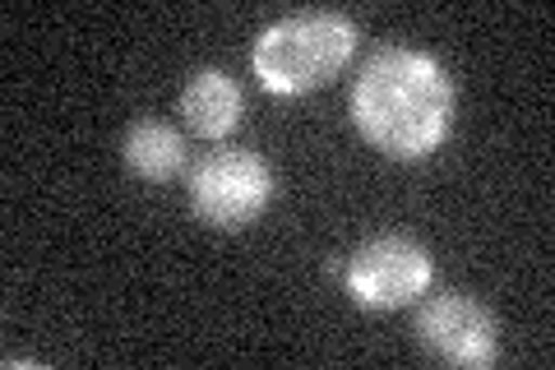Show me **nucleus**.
Masks as SVG:
<instances>
[{
  "instance_id": "nucleus-1",
  "label": "nucleus",
  "mask_w": 555,
  "mask_h": 370,
  "mask_svg": "<svg viewBox=\"0 0 555 370\" xmlns=\"http://www.w3.org/2000/svg\"><path fill=\"white\" fill-rule=\"evenodd\" d=\"M357 130L389 157H426L440 149L454 116V84L426 51L385 47L361 65L352 84Z\"/></svg>"
},
{
  "instance_id": "nucleus-2",
  "label": "nucleus",
  "mask_w": 555,
  "mask_h": 370,
  "mask_svg": "<svg viewBox=\"0 0 555 370\" xmlns=\"http://www.w3.org/2000/svg\"><path fill=\"white\" fill-rule=\"evenodd\" d=\"M357 24L338 10H301L269 24L255 38V75L273 93H310L324 88L357 51Z\"/></svg>"
},
{
  "instance_id": "nucleus-3",
  "label": "nucleus",
  "mask_w": 555,
  "mask_h": 370,
  "mask_svg": "<svg viewBox=\"0 0 555 370\" xmlns=\"http://www.w3.org/2000/svg\"><path fill=\"white\" fill-rule=\"evenodd\" d=\"M269 200H273V171L259 153L218 149L190 171V208L204 222L222 227V232L250 227L269 208Z\"/></svg>"
},
{
  "instance_id": "nucleus-4",
  "label": "nucleus",
  "mask_w": 555,
  "mask_h": 370,
  "mask_svg": "<svg viewBox=\"0 0 555 370\" xmlns=\"http://www.w3.org/2000/svg\"><path fill=\"white\" fill-rule=\"evenodd\" d=\"M430 278H436V264H430V251L422 241L375 237L347 259L343 283L366 310H398L412 306L430 288Z\"/></svg>"
},
{
  "instance_id": "nucleus-5",
  "label": "nucleus",
  "mask_w": 555,
  "mask_h": 370,
  "mask_svg": "<svg viewBox=\"0 0 555 370\" xmlns=\"http://www.w3.org/2000/svg\"><path fill=\"white\" fill-rule=\"evenodd\" d=\"M416 339L440 361L454 366H491L500 352L495 315L467 292H436L416 310Z\"/></svg>"
},
{
  "instance_id": "nucleus-6",
  "label": "nucleus",
  "mask_w": 555,
  "mask_h": 370,
  "mask_svg": "<svg viewBox=\"0 0 555 370\" xmlns=\"http://www.w3.org/2000/svg\"><path fill=\"white\" fill-rule=\"evenodd\" d=\"M241 107H246V98H241V84L228 75V69H195L181 93V116L185 126L204 135V139H222L241 126Z\"/></svg>"
},
{
  "instance_id": "nucleus-7",
  "label": "nucleus",
  "mask_w": 555,
  "mask_h": 370,
  "mask_svg": "<svg viewBox=\"0 0 555 370\" xmlns=\"http://www.w3.org/2000/svg\"><path fill=\"white\" fill-rule=\"evenodd\" d=\"M120 153H126V167L144 181H171L185 167V139L167 120H134Z\"/></svg>"
}]
</instances>
